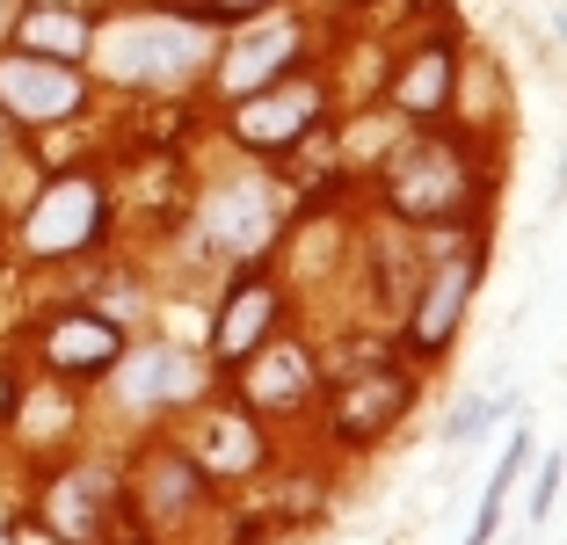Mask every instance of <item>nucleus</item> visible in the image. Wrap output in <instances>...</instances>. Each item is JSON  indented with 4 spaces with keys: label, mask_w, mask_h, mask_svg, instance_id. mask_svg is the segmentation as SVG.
Masks as SVG:
<instances>
[{
    "label": "nucleus",
    "mask_w": 567,
    "mask_h": 545,
    "mask_svg": "<svg viewBox=\"0 0 567 545\" xmlns=\"http://www.w3.org/2000/svg\"><path fill=\"white\" fill-rule=\"evenodd\" d=\"M95 59L117 88H189L204 66H212V37L189 16H132L110 37H95Z\"/></svg>",
    "instance_id": "1"
},
{
    "label": "nucleus",
    "mask_w": 567,
    "mask_h": 545,
    "mask_svg": "<svg viewBox=\"0 0 567 545\" xmlns=\"http://www.w3.org/2000/svg\"><path fill=\"white\" fill-rule=\"evenodd\" d=\"M385 197H393L401 218H415V226H451V218H466V204H473V167H466L458 146L422 138V146H408L401 161H393Z\"/></svg>",
    "instance_id": "2"
},
{
    "label": "nucleus",
    "mask_w": 567,
    "mask_h": 545,
    "mask_svg": "<svg viewBox=\"0 0 567 545\" xmlns=\"http://www.w3.org/2000/svg\"><path fill=\"white\" fill-rule=\"evenodd\" d=\"M313 124H320V88H313V81H291V73H277L269 88H255V95L234 102V138H240L248 153H284V146H299Z\"/></svg>",
    "instance_id": "3"
},
{
    "label": "nucleus",
    "mask_w": 567,
    "mask_h": 545,
    "mask_svg": "<svg viewBox=\"0 0 567 545\" xmlns=\"http://www.w3.org/2000/svg\"><path fill=\"white\" fill-rule=\"evenodd\" d=\"M87 102V81L66 59H37V51H8L0 59V116H22V124H59Z\"/></svg>",
    "instance_id": "4"
},
{
    "label": "nucleus",
    "mask_w": 567,
    "mask_h": 545,
    "mask_svg": "<svg viewBox=\"0 0 567 545\" xmlns=\"http://www.w3.org/2000/svg\"><path fill=\"white\" fill-rule=\"evenodd\" d=\"M102 233V189L87 175H59L22 218V248L30 255H81Z\"/></svg>",
    "instance_id": "5"
},
{
    "label": "nucleus",
    "mask_w": 567,
    "mask_h": 545,
    "mask_svg": "<svg viewBox=\"0 0 567 545\" xmlns=\"http://www.w3.org/2000/svg\"><path fill=\"white\" fill-rule=\"evenodd\" d=\"M415 385L393 363H371V371H342V393H334V436L342 444H379L393 422L408 414Z\"/></svg>",
    "instance_id": "6"
},
{
    "label": "nucleus",
    "mask_w": 567,
    "mask_h": 545,
    "mask_svg": "<svg viewBox=\"0 0 567 545\" xmlns=\"http://www.w3.org/2000/svg\"><path fill=\"white\" fill-rule=\"evenodd\" d=\"M37 357H44L51 379H102L124 357V335H117V320H102V313H59L37 335Z\"/></svg>",
    "instance_id": "7"
},
{
    "label": "nucleus",
    "mask_w": 567,
    "mask_h": 545,
    "mask_svg": "<svg viewBox=\"0 0 567 545\" xmlns=\"http://www.w3.org/2000/svg\"><path fill=\"white\" fill-rule=\"evenodd\" d=\"M473 284H481V263H473V255H444V263H436L430 291H422L415 306H408V342H415L422 357H430V349H444L451 335H458Z\"/></svg>",
    "instance_id": "8"
},
{
    "label": "nucleus",
    "mask_w": 567,
    "mask_h": 545,
    "mask_svg": "<svg viewBox=\"0 0 567 545\" xmlns=\"http://www.w3.org/2000/svg\"><path fill=\"white\" fill-rule=\"evenodd\" d=\"M291 59H299V22H262V30H248V37L226 44V59H218V88L240 102V95H255V88H269Z\"/></svg>",
    "instance_id": "9"
},
{
    "label": "nucleus",
    "mask_w": 567,
    "mask_h": 545,
    "mask_svg": "<svg viewBox=\"0 0 567 545\" xmlns=\"http://www.w3.org/2000/svg\"><path fill=\"white\" fill-rule=\"evenodd\" d=\"M277 328V284L262 277V269H240V284L234 291H226V306H218V328H212V349L226 363L234 357H255V342H262V335Z\"/></svg>",
    "instance_id": "10"
},
{
    "label": "nucleus",
    "mask_w": 567,
    "mask_h": 545,
    "mask_svg": "<svg viewBox=\"0 0 567 545\" xmlns=\"http://www.w3.org/2000/svg\"><path fill=\"white\" fill-rule=\"evenodd\" d=\"M197 357H183L175 342H153V349H132L117 371V393L132 400V408H175V400L197 393Z\"/></svg>",
    "instance_id": "11"
},
{
    "label": "nucleus",
    "mask_w": 567,
    "mask_h": 545,
    "mask_svg": "<svg viewBox=\"0 0 567 545\" xmlns=\"http://www.w3.org/2000/svg\"><path fill=\"white\" fill-rule=\"evenodd\" d=\"M110 502H117L110 473H66V480H51L44 524L59 531L66 545H95V538H102V510H110Z\"/></svg>",
    "instance_id": "12"
},
{
    "label": "nucleus",
    "mask_w": 567,
    "mask_h": 545,
    "mask_svg": "<svg viewBox=\"0 0 567 545\" xmlns=\"http://www.w3.org/2000/svg\"><path fill=\"white\" fill-rule=\"evenodd\" d=\"M189 459H197V473H255L262 465V436H255L248 414H204L189 430Z\"/></svg>",
    "instance_id": "13"
},
{
    "label": "nucleus",
    "mask_w": 567,
    "mask_h": 545,
    "mask_svg": "<svg viewBox=\"0 0 567 545\" xmlns=\"http://www.w3.org/2000/svg\"><path fill=\"white\" fill-rule=\"evenodd\" d=\"M197 487H204V473H197V459L189 451H153L146 459V480L132 487V502H138V516H183V510H197Z\"/></svg>",
    "instance_id": "14"
},
{
    "label": "nucleus",
    "mask_w": 567,
    "mask_h": 545,
    "mask_svg": "<svg viewBox=\"0 0 567 545\" xmlns=\"http://www.w3.org/2000/svg\"><path fill=\"white\" fill-rule=\"evenodd\" d=\"M240 385H248L255 408H306V400H313V357H306L299 342H277V349L255 357V371Z\"/></svg>",
    "instance_id": "15"
},
{
    "label": "nucleus",
    "mask_w": 567,
    "mask_h": 545,
    "mask_svg": "<svg viewBox=\"0 0 567 545\" xmlns=\"http://www.w3.org/2000/svg\"><path fill=\"white\" fill-rule=\"evenodd\" d=\"M16 51H37V59H66V66H81L87 51H95V30H87V16H73V8H30V16H16Z\"/></svg>",
    "instance_id": "16"
},
{
    "label": "nucleus",
    "mask_w": 567,
    "mask_h": 545,
    "mask_svg": "<svg viewBox=\"0 0 567 545\" xmlns=\"http://www.w3.org/2000/svg\"><path fill=\"white\" fill-rule=\"evenodd\" d=\"M212 240L255 263V248L269 240V204H262V189H248V182H240V189H218V204H212Z\"/></svg>",
    "instance_id": "17"
},
{
    "label": "nucleus",
    "mask_w": 567,
    "mask_h": 545,
    "mask_svg": "<svg viewBox=\"0 0 567 545\" xmlns=\"http://www.w3.org/2000/svg\"><path fill=\"white\" fill-rule=\"evenodd\" d=\"M393 102H401L408 116H436L451 102V44L436 37V44H422L415 59L401 66V81H393Z\"/></svg>",
    "instance_id": "18"
},
{
    "label": "nucleus",
    "mask_w": 567,
    "mask_h": 545,
    "mask_svg": "<svg viewBox=\"0 0 567 545\" xmlns=\"http://www.w3.org/2000/svg\"><path fill=\"white\" fill-rule=\"evenodd\" d=\"M524 451H532V436H517V444L502 451L495 480H487V495H481V524H473V545L495 538V516H502V502H509V487H517V473H524Z\"/></svg>",
    "instance_id": "19"
},
{
    "label": "nucleus",
    "mask_w": 567,
    "mask_h": 545,
    "mask_svg": "<svg viewBox=\"0 0 567 545\" xmlns=\"http://www.w3.org/2000/svg\"><path fill=\"white\" fill-rule=\"evenodd\" d=\"M495 414H502V400H487V393L466 400V408L444 422V444H473V436H487V422H495Z\"/></svg>",
    "instance_id": "20"
},
{
    "label": "nucleus",
    "mask_w": 567,
    "mask_h": 545,
    "mask_svg": "<svg viewBox=\"0 0 567 545\" xmlns=\"http://www.w3.org/2000/svg\"><path fill=\"white\" fill-rule=\"evenodd\" d=\"M553 502H560V459L538 465V495H532V516H538V524L553 516Z\"/></svg>",
    "instance_id": "21"
},
{
    "label": "nucleus",
    "mask_w": 567,
    "mask_h": 545,
    "mask_svg": "<svg viewBox=\"0 0 567 545\" xmlns=\"http://www.w3.org/2000/svg\"><path fill=\"white\" fill-rule=\"evenodd\" d=\"M16 538H22V545H66L51 524H16Z\"/></svg>",
    "instance_id": "22"
},
{
    "label": "nucleus",
    "mask_w": 567,
    "mask_h": 545,
    "mask_svg": "<svg viewBox=\"0 0 567 545\" xmlns=\"http://www.w3.org/2000/svg\"><path fill=\"white\" fill-rule=\"evenodd\" d=\"M16 30V0H0V37Z\"/></svg>",
    "instance_id": "23"
},
{
    "label": "nucleus",
    "mask_w": 567,
    "mask_h": 545,
    "mask_svg": "<svg viewBox=\"0 0 567 545\" xmlns=\"http://www.w3.org/2000/svg\"><path fill=\"white\" fill-rule=\"evenodd\" d=\"M218 16H226V8H269V0H212Z\"/></svg>",
    "instance_id": "24"
},
{
    "label": "nucleus",
    "mask_w": 567,
    "mask_h": 545,
    "mask_svg": "<svg viewBox=\"0 0 567 545\" xmlns=\"http://www.w3.org/2000/svg\"><path fill=\"white\" fill-rule=\"evenodd\" d=\"M0 161H8V116H0Z\"/></svg>",
    "instance_id": "25"
}]
</instances>
